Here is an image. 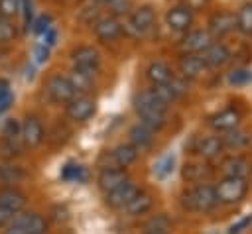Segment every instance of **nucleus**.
<instances>
[{
  "label": "nucleus",
  "mask_w": 252,
  "mask_h": 234,
  "mask_svg": "<svg viewBox=\"0 0 252 234\" xmlns=\"http://www.w3.org/2000/svg\"><path fill=\"white\" fill-rule=\"evenodd\" d=\"M134 110L144 126L154 132H159L167 122V104L150 88L134 96Z\"/></svg>",
  "instance_id": "nucleus-1"
},
{
  "label": "nucleus",
  "mask_w": 252,
  "mask_h": 234,
  "mask_svg": "<svg viewBox=\"0 0 252 234\" xmlns=\"http://www.w3.org/2000/svg\"><path fill=\"white\" fill-rule=\"evenodd\" d=\"M181 205L183 208L191 210V212H209L213 210L219 203L215 197V187L207 185V183H197L195 187L187 189L181 195Z\"/></svg>",
  "instance_id": "nucleus-2"
},
{
  "label": "nucleus",
  "mask_w": 252,
  "mask_h": 234,
  "mask_svg": "<svg viewBox=\"0 0 252 234\" xmlns=\"http://www.w3.org/2000/svg\"><path fill=\"white\" fill-rule=\"evenodd\" d=\"M47 220L33 210H20L2 230L0 234H45Z\"/></svg>",
  "instance_id": "nucleus-3"
},
{
  "label": "nucleus",
  "mask_w": 252,
  "mask_h": 234,
  "mask_svg": "<svg viewBox=\"0 0 252 234\" xmlns=\"http://www.w3.org/2000/svg\"><path fill=\"white\" fill-rule=\"evenodd\" d=\"M156 24V10L150 4L132 8L128 14V20L124 26V33H130L132 37H144L154 29Z\"/></svg>",
  "instance_id": "nucleus-4"
},
{
  "label": "nucleus",
  "mask_w": 252,
  "mask_h": 234,
  "mask_svg": "<svg viewBox=\"0 0 252 234\" xmlns=\"http://www.w3.org/2000/svg\"><path fill=\"white\" fill-rule=\"evenodd\" d=\"M246 193H248V181H246V177H230V175H224L215 185L217 203H222V205H234V203L242 201Z\"/></svg>",
  "instance_id": "nucleus-5"
},
{
  "label": "nucleus",
  "mask_w": 252,
  "mask_h": 234,
  "mask_svg": "<svg viewBox=\"0 0 252 234\" xmlns=\"http://www.w3.org/2000/svg\"><path fill=\"white\" fill-rule=\"evenodd\" d=\"M96 112V100L91 94H75L67 104H65V114L71 122L83 124L91 120Z\"/></svg>",
  "instance_id": "nucleus-6"
},
{
  "label": "nucleus",
  "mask_w": 252,
  "mask_h": 234,
  "mask_svg": "<svg viewBox=\"0 0 252 234\" xmlns=\"http://www.w3.org/2000/svg\"><path fill=\"white\" fill-rule=\"evenodd\" d=\"M45 94L51 102L55 104H67L77 92L69 81L67 75H61V73H53L47 81H45Z\"/></svg>",
  "instance_id": "nucleus-7"
},
{
  "label": "nucleus",
  "mask_w": 252,
  "mask_h": 234,
  "mask_svg": "<svg viewBox=\"0 0 252 234\" xmlns=\"http://www.w3.org/2000/svg\"><path fill=\"white\" fill-rule=\"evenodd\" d=\"M71 63H73V69L96 75L100 69V53L93 45H79L71 51Z\"/></svg>",
  "instance_id": "nucleus-8"
},
{
  "label": "nucleus",
  "mask_w": 252,
  "mask_h": 234,
  "mask_svg": "<svg viewBox=\"0 0 252 234\" xmlns=\"http://www.w3.org/2000/svg\"><path fill=\"white\" fill-rule=\"evenodd\" d=\"M93 29H94V35L98 41L102 43H112L116 39H120L124 35V26L120 22V18H114V16H100L94 24H93Z\"/></svg>",
  "instance_id": "nucleus-9"
},
{
  "label": "nucleus",
  "mask_w": 252,
  "mask_h": 234,
  "mask_svg": "<svg viewBox=\"0 0 252 234\" xmlns=\"http://www.w3.org/2000/svg\"><path fill=\"white\" fill-rule=\"evenodd\" d=\"M2 147L10 151V155H22L24 153V142H22V130L20 122L16 118H8L2 126Z\"/></svg>",
  "instance_id": "nucleus-10"
},
{
  "label": "nucleus",
  "mask_w": 252,
  "mask_h": 234,
  "mask_svg": "<svg viewBox=\"0 0 252 234\" xmlns=\"http://www.w3.org/2000/svg\"><path fill=\"white\" fill-rule=\"evenodd\" d=\"M20 130H22V142H24V146L30 147V149L37 147V146L43 142V138H45L43 124H41V120H39L37 116H33V114H28V116L24 118V122H20Z\"/></svg>",
  "instance_id": "nucleus-11"
},
{
  "label": "nucleus",
  "mask_w": 252,
  "mask_h": 234,
  "mask_svg": "<svg viewBox=\"0 0 252 234\" xmlns=\"http://www.w3.org/2000/svg\"><path fill=\"white\" fill-rule=\"evenodd\" d=\"M140 191H142V189H140L132 179H128V181L122 183L120 187H116V189H112L110 193H106V195H104V203H106L110 208L122 210Z\"/></svg>",
  "instance_id": "nucleus-12"
},
{
  "label": "nucleus",
  "mask_w": 252,
  "mask_h": 234,
  "mask_svg": "<svg viewBox=\"0 0 252 234\" xmlns=\"http://www.w3.org/2000/svg\"><path fill=\"white\" fill-rule=\"evenodd\" d=\"M213 41L215 39L209 33V29H187L179 47L183 53H203Z\"/></svg>",
  "instance_id": "nucleus-13"
},
{
  "label": "nucleus",
  "mask_w": 252,
  "mask_h": 234,
  "mask_svg": "<svg viewBox=\"0 0 252 234\" xmlns=\"http://www.w3.org/2000/svg\"><path fill=\"white\" fill-rule=\"evenodd\" d=\"M165 24H167V28L171 31H179V33L187 31L191 28V24H193V10H191V6L181 4V6L169 8L167 14H165Z\"/></svg>",
  "instance_id": "nucleus-14"
},
{
  "label": "nucleus",
  "mask_w": 252,
  "mask_h": 234,
  "mask_svg": "<svg viewBox=\"0 0 252 234\" xmlns=\"http://www.w3.org/2000/svg\"><path fill=\"white\" fill-rule=\"evenodd\" d=\"M128 179H130V175H128V171H126L124 167L106 165V167L100 169L96 183H98V189L106 195V193H110L112 189H116V187H120L122 183H126Z\"/></svg>",
  "instance_id": "nucleus-15"
},
{
  "label": "nucleus",
  "mask_w": 252,
  "mask_h": 234,
  "mask_svg": "<svg viewBox=\"0 0 252 234\" xmlns=\"http://www.w3.org/2000/svg\"><path fill=\"white\" fill-rule=\"evenodd\" d=\"M236 29V16L232 12H219L209 20V33L213 39L224 37Z\"/></svg>",
  "instance_id": "nucleus-16"
},
{
  "label": "nucleus",
  "mask_w": 252,
  "mask_h": 234,
  "mask_svg": "<svg viewBox=\"0 0 252 234\" xmlns=\"http://www.w3.org/2000/svg\"><path fill=\"white\" fill-rule=\"evenodd\" d=\"M207 65V69H219L222 65H226L230 61V49L220 43V41H213L203 53H199Z\"/></svg>",
  "instance_id": "nucleus-17"
},
{
  "label": "nucleus",
  "mask_w": 252,
  "mask_h": 234,
  "mask_svg": "<svg viewBox=\"0 0 252 234\" xmlns=\"http://www.w3.org/2000/svg\"><path fill=\"white\" fill-rule=\"evenodd\" d=\"M28 205V197L18 187H0V206L12 212L24 210Z\"/></svg>",
  "instance_id": "nucleus-18"
},
{
  "label": "nucleus",
  "mask_w": 252,
  "mask_h": 234,
  "mask_svg": "<svg viewBox=\"0 0 252 234\" xmlns=\"http://www.w3.org/2000/svg\"><path fill=\"white\" fill-rule=\"evenodd\" d=\"M207 71V65L199 53H183L179 61V73L183 79H199Z\"/></svg>",
  "instance_id": "nucleus-19"
},
{
  "label": "nucleus",
  "mask_w": 252,
  "mask_h": 234,
  "mask_svg": "<svg viewBox=\"0 0 252 234\" xmlns=\"http://www.w3.org/2000/svg\"><path fill=\"white\" fill-rule=\"evenodd\" d=\"M140 157V149H136L130 142L128 144H120V146H116L112 151H110V157H108V161H110V165L112 167H130L132 163H136V159Z\"/></svg>",
  "instance_id": "nucleus-20"
},
{
  "label": "nucleus",
  "mask_w": 252,
  "mask_h": 234,
  "mask_svg": "<svg viewBox=\"0 0 252 234\" xmlns=\"http://www.w3.org/2000/svg\"><path fill=\"white\" fill-rule=\"evenodd\" d=\"M238 124H240V112L234 108H224L211 118V126L217 132H230L238 128Z\"/></svg>",
  "instance_id": "nucleus-21"
},
{
  "label": "nucleus",
  "mask_w": 252,
  "mask_h": 234,
  "mask_svg": "<svg viewBox=\"0 0 252 234\" xmlns=\"http://www.w3.org/2000/svg\"><path fill=\"white\" fill-rule=\"evenodd\" d=\"M128 136H130V144H132L136 149H140V151H142V149H148V147L154 144V140H156V132L150 130L148 126H144L142 122L134 124V126L130 128Z\"/></svg>",
  "instance_id": "nucleus-22"
},
{
  "label": "nucleus",
  "mask_w": 252,
  "mask_h": 234,
  "mask_svg": "<svg viewBox=\"0 0 252 234\" xmlns=\"http://www.w3.org/2000/svg\"><path fill=\"white\" fill-rule=\"evenodd\" d=\"M195 151L205 157V159H215L219 157L222 151H224V146H222V138L220 136H205L197 142V147Z\"/></svg>",
  "instance_id": "nucleus-23"
},
{
  "label": "nucleus",
  "mask_w": 252,
  "mask_h": 234,
  "mask_svg": "<svg viewBox=\"0 0 252 234\" xmlns=\"http://www.w3.org/2000/svg\"><path fill=\"white\" fill-rule=\"evenodd\" d=\"M26 177H28V173L20 165L8 163V161L0 163V187H16Z\"/></svg>",
  "instance_id": "nucleus-24"
},
{
  "label": "nucleus",
  "mask_w": 252,
  "mask_h": 234,
  "mask_svg": "<svg viewBox=\"0 0 252 234\" xmlns=\"http://www.w3.org/2000/svg\"><path fill=\"white\" fill-rule=\"evenodd\" d=\"M171 77H173L171 67H169L165 61H152V63L148 65V69H146V79L150 81L152 87L165 85Z\"/></svg>",
  "instance_id": "nucleus-25"
},
{
  "label": "nucleus",
  "mask_w": 252,
  "mask_h": 234,
  "mask_svg": "<svg viewBox=\"0 0 252 234\" xmlns=\"http://www.w3.org/2000/svg\"><path fill=\"white\" fill-rule=\"evenodd\" d=\"M152 205H154L152 195L146 193V191H140L122 210H124L128 216H140V214H146V212L152 208Z\"/></svg>",
  "instance_id": "nucleus-26"
},
{
  "label": "nucleus",
  "mask_w": 252,
  "mask_h": 234,
  "mask_svg": "<svg viewBox=\"0 0 252 234\" xmlns=\"http://www.w3.org/2000/svg\"><path fill=\"white\" fill-rule=\"evenodd\" d=\"M75 92L77 94H89L91 88L94 87V75L91 73H85V71H79V69H71V73L67 75Z\"/></svg>",
  "instance_id": "nucleus-27"
},
{
  "label": "nucleus",
  "mask_w": 252,
  "mask_h": 234,
  "mask_svg": "<svg viewBox=\"0 0 252 234\" xmlns=\"http://www.w3.org/2000/svg\"><path fill=\"white\" fill-rule=\"evenodd\" d=\"M222 173L224 175H230V177H248L250 173V161L244 159V157H228L224 163H222Z\"/></svg>",
  "instance_id": "nucleus-28"
},
{
  "label": "nucleus",
  "mask_w": 252,
  "mask_h": 234,
  "mask_svg": "<svg viewBox=\"0 0 252 234\" xmlns=\"http://www.w3.org/2000/svg\"><path fill=\"white\" fill-rule=\"evenodd\" d=\"M211 175V169L203 163H187L181 169V177L187 183H203Z\"/></svg>",
  "instance_id": "nucleus-29"
},
{
  "label": "nucleus",
  "mask_w": 252,
  "mask_h": 234,
  "mask_svg": "<svg viewBox=\"0 0 252 234\" xmlns=\"http://www.w3.org/2000/svg\"><path fill=\"white\" fill-rule=\"evenodd\" d=\"M222 138V146L224 149H242L250 144V136L246 132H240V130H230L226 132V136H220Z\"/></svg>",
  "instance_id": "nucleus-30"
},
{
  "label": "nucleus",
  "mask_w": 252,
  "mask_h": 234,
  "mask_svg": "<svg viewBox=\"0 0 252 234\" xmlns=\"http://www.w3.org/2000/svg\"><path fill=\"white\" fill-rule=\"evenodd\" d=\"M234 16H236V29L244 35H252V2L242 4Z\"/></svg>",
  "instance_id": "nucleus-31"
},
{
  "label": "nucleus",
  "mask_w": 252,
  "mask_h": 234,
  "mask_svg": "<svg viewBox=\"0 0 252 234\" xmlns=\"http://www.w3.org/2000/svg\"><path fill=\"white\" fill-rule=\"evenodd\" d=\"M18 35V28L14 24V20H8V18H0V45H6V43H12Z\"/></svg>",
  "instance_id": "nucleus-32"
},
{
  "label": "nucleus",
  "mask_w": 252,
  "mask_h": 234,
  "mask_svg": "<svg viewBox=\"0 0 252 234\" xmlns=\"http://www.w3.org/2000/svg\"><path fill=\"white\" fill-rule=\"evenodd\" d=\"M22 0H0V18L14 20L20 14Z\"/></svg>",
  "instance_id": "nucleus-33"
},
{
  "label": "nucleus",
  "mask_w": 252,
  "mask_h": 234,
  "mask_svg": "<svg viewBox=\"0 0 252 234\" xmlns=\"http://www.w3.org/2000/svg\"><path fill=\"white\" fill-rule=\"evenodd\" d=\"M106 8H108V14L114 16V18L128 16L130 10H132V0H112Z\"/></svg>",
  "instance_id": "nucleus-34"
},
{
  "label": "nucleus",
  "mask_w": 252,
  "mask_h": 234,
  "mask_svg": "<svg viewBox=\"0 0 252 234\" xmlns=\"http://www.w3.org/2000/svg\"><path fill=\"white\" fill-rule=\"evenodd\" d=\"M14 102V94L10 90V83L6 79H0V114L6 112Z\"/></svg>",
  "instance_id": "nucleus-35"
},
{
  "label": "nucleus",
  "mask_w": 252,
  "mask_h": 234,
  "mask_svg": "<svg viewBox=\"0 0 252 234\" xmlns=\"http://www.w3.org/2000/svg\"><path fill=\"white\" fill-rule=\"evenodd\" d=\"M173 161H175V157L173 155H165L163 159H159V163L156 165V169H154V173L158 175V177H165V175H169L171 171H173Z\"/></svg>",
  "instance_id": "nucleus-36"
},
{
  "label": "nucleus",
  "mask_w": 252,
  "mask_h": 234,
  "mask_svg": "<svg viewBox=\"0 0 252 234\" xmlns=\"http://www.w3.org/2000/svg\"><path fill=\"white\" fill-rule=\"evenodd\" d=\"M85 177H87V173L81 165H65V169H63V179H67V181H83Z\"/></svg>",
  "instance_id": "nucleus-37"
},
{
  "label": "nucleus",
  "mask_w": 252,
  "mask_h": 234,
  "mask_svg": "<svg viewBox=\"0 0 252 234\" xmlns=\"http://www.w3.org/2000/svg\"><path fill=\"white\" fill-rule=\"evenodd\" d=\"M51 24H53L51 16L41 14V16H37V20H35V22H32V28H33V31H35L37 35H43V33L51 28Z\"/></svg>",
  "instance_id": "nucleus-38"
},
{
  "label": "nucleus",
  "mask_w": 252,
  "mask_h": 234,
  "mask_svg": "<svg viewBox=\"0 0 252 234\" xmlns=\"http://www.w3.org/2000/svg\"><path fill=\"white\" fill-rule=\"evenodd\" d=\"M20 14H22V18H24V28L30 29V28H32V22H33V2H32V0H22Z\"/></svg>",
  "instance_id": "nucleus-39"
},
{
  "label": "nucleus",
  "mask_w": 252,
  "mask_h": 234,
  "mask_svg": "<svg viewBox=\"0 0 252 234\" xmlns=\"http://www.w3.org/2000/svg\"><path fill=\"white\" fill-rule=\"evenodd\" d=\"M228 81H230V85H244V83L252 81V73L250 71H244V69L232 71V75L228 77Z\"/></svg>",
  "instance_id": "nucleus-40"
},
{
  "label": "nucleus",
  "mask_w": 252,
  "mask_h": 234,
  "mask_svg": "<svg viewBox=\"0 0 252 234\" xmlns=\"http://www.w3.org/2000/svg\"><path fill=\"white\" fill-rule=\"evenodd\" d=\"M33 57H35L37 63H45V61L49 59V47H47L45 43L35 45V49H33Z\"/></svg>",
  "instance_id": "nucleus-41"
},
{
  "label": "nucleus",
  "mask_w": 252,
  "mask_h": 234,
  "mask_svg": "<svg viewBox=\"0 0 252 234\" xmlns=\"http://www.w3.org/2000/svg\"><path fill=\"white\" fill-rule=\"evenodd\" d=\"M250 224H252V214H248V216H244L242 220H238L236 224H232V226H230V234H240V232H242L246 226H250Z\"/></svg>",
  "instance_id": "nucleus-42"
},
{
  "label": "nucleus",
  "mask_w": 252,
  "mask_h": 234,
  "mask_svg": "<svg viewBox=\"0 0 252 234\" xmlns=\"http://www.w3.org/2000/svg\"><path fill=\"white\" fill-rule=\"evenodd\" d=\"M16 214H18V212H12V210H8V208H2V206H0V230H2V228H4V226H6V224H8Z\"/></svg>",
  "instance_id": "nucleus-43"
},
{
  "label": "nucleus",
  "mask_w": 252,
  "mask_h": 234,
  "mask_svg": "<svg viewBox=\"0 0 252 234\" xmlns=\"http://www.w3.org/2000/svg\"><path fill=\"white\" fill-rule=\"evenodd\" d=\"M144 234H167L165 228H148Z\"/></svg>",
  "instance_id": "nucleus-44"
},
{
  "label": "nucleus",
  "mask_w": 252,
  "mask_h": 234,
  "mask_svg": "<svg viewBox=\"0 0 252 234\" xmlns=\"http://www.w3.org/2000/svg\"><path fill=\"white\" fill-rule=\"evenodd\" d=\"M94 2V6H108L112 0H93Z\"/></svg>",
  "instance_id": "nucleus-45"
}]
</instances>
